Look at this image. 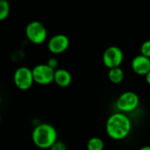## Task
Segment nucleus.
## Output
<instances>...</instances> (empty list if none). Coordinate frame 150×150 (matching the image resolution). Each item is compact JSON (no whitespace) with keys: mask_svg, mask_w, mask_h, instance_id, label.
Wrapping results in <instances>:
<instances>
[{"mask_svg":"<svg viewBox=\"0 0 150 150\" xmlns=\"http://www.w3.org/2000/svg\"><path fill=\"white\" fill-rule=\"evenodd\" d=\"M13 81L18 89L21 91L29 90L34 83L33 69L27 67L18 68L13 75Z\"/></svg>","mask_w":150,"mask_h":150,"instance_id":"20e7f679","label":"nucleus"},{"mask_svg":"<svg viewBox=\"0 0 150 150\" xmlns=\"http://www.w3.org/2000/svg\"><path fill=\"white\" fill-rule=\"evenodd\" d=\"M139 104L140 98L134 91H126L122 93L116 101L117 108L122 112H131L134 111Z\"/></svg>","mask_w":150,"mask_h":150,"instance_id":"39448f33","label":"nucleus"},{"mask_svg":"<svg viewBox=\"0 0 150 150\" xmlns=\"http://www.w3.org/2000/svg\"><path fill=\"white\" fill-rule=\"evenodd\" d=\"M50 150H67V147L65 145V143H63L62 142L57 141L51 148Z\"/></svg>","mask_w":150,"mask_h":150,"instance_id":"2eb2a0df","label":"nucleus"},{"mask_svg":"<svg viewBox=\"0 0 150 150\" xmlns=\"http://www.w3.org/2000/svg\"><path fill=\"white\" fill-rule=\"evenodd\" d=\"M54 82L62 88L69 87L72 82L71 74L64 69H57L54 72Z\"/></svg>","mask_w":150,"mask_h":150,"instance_id":"9d476101","label":"nucleus"},{"mask_svg":"<svg viewBox=\"0 0 150 150\" xmlns=\"http://www.w3.org/2000/svg\"><path fill=\"white\" fill-rule=\"evenodd\" d=\"M39 150H50V149H39Z\"/></svg>","mask_w":150,"mask_h":150,"instance_id":"6ab92c4d","label":"nucleus"},{"mask_svg":"<svg viewBox=\"0 0 150 150\" xmlns=\"http://www.w3.org/2000/svg\"><path fill=\"white\" fill-rule=\"evenodd\" d=\"M145 78H146V82L148 83V84L150 85V71L145 76Z\"/></svg>","mask_w":150,"mask_h":150,"instance_id":"f3484780","label":"nucleus"},{"mask_svg":"<svg viewBox=\"0 0 150 150\" xmlns=\"http://www.w3.org/2000/svg\"><path fill=\"white\" fill-rule=\"evenodd\" d=\"M124 77H125L124 71L122 70V69L120 67L109 69L108 78L112 83H115V84L120 83L124 80Z\"/></svg>","mask_w":150,"mask_h":150,"instance_id":"9b49d317","label":"nucleus"},{"mask_svg":"<svg viewBox=\"0 0 150 150\" xmlns=\"http://www.w3.org/2000/svg\"><path fill=\"white\" fill-rule=\"evenodd\" d=\"M141 54L150 58V40L144 41L141 46Z\"/></svg>","mask_w":150,"mask_h":150,"instance_id":"4468645a","label":"nucleus"},{"mask_svg":"<svg viewBox=\"0 0 150 150\" xmlns=\"http://www.w3.org/2000/svg\"><path fill=\"white\" fill-rule=\"evenodd\" d=\"M105 148L104 142L98 137H92L87 142L88 150H103Z\"/></svg>","mask_w":150,"mask_h":150,"instance_id":"f8f14e48","label":"nucleus"},{"mask_svg":"<svg viewBox=\"0 0 150 150\" xmlns=\"http://www.w3.org/2000/svg\"><path fill=\"white\" fill-rule=\"evenodd\" d=\"M55 70L47 63L38 64L33 69L34 82L40 85H47L54 82Z\"/></svg>","mask_w":150,"mask_h":150,"instance_id":"0eeeda50","label":"nucleus"},{"mask_svg":"<svg viewBox=\"0 0 150 150\" xmlns=\"http://www.w3.org/2000/svg\"><path fill=\"white\" fill-rule=\"evenodd\" d=\"M0 1H2V0H0Z\"/></svg>","mask_w":150,"mask_h":150,"instance_id":"aec40b11","label":"nucleus"},{"mask_svg":"<svg viewBox=\"0 0 150 150\" xmlns=\"http://www.w3.org/2000/svg\"><path fill=\"white\" fill-rule=\"evenodd\" d=\"M32 140L40 149H50L57 142V131L52 125L41 123L33 129Z\"/></svg>","mask_w":150,"mask_h":150,"instance_id":"f03ea898","label":"nucleus"},{"mask_svg":"<svg viewBox=\"0 0 150 150\" xmlns=\"http://www.w3.org/2000/svg\"><path fill=\"white\" fill-rule=\"evenodd\" d=\"M132 69L139 76H146L150 71V58L142 54L136 55L132 61Z\"/></svg>","mask_w":150,"mask_h":150,"instance_id":"1a4fd4ad","label":"nucleus"},{"mask_svg":"<svg viewBox=\"0 0 150 150\" xmlns=\"http://www.w3.org/2000/svg\"><path fill=\"white\" fill-rule=\"evenodd\" d=\"M25 33L28 40L35 45H40L44 43L47 38V32L45 25L37 20L28 23Z\"/></svg>","mask_w":150,"mask_h":150,"instance_id":"7ed1b4c3","label":"nucleus"},{"mask_svg":"<svg viewBox=\"0 0 150 150\" xmlns=\"http://www.w3.org/2000/svg\"><path fill=\"white\" fill-rule=\"evenodd\" d=\"M132 128L129 118L123 112L112 114L105 125L107 135L114 141H121L128 136Z\"/></svg>","mask_w":150,"mask_h":150,"instance_id":"f257e3e1","label":"nucleus"},{"mask_svg":"<svg viewBox=\"0 0 150 150\" xmlns=\"http://www.w3.org/2000/svg\"><path fill=\"white\" fill-rule=\"evenodd\" d=\"M69 39L65 34H55L47 42L48 50L54 54H60L65 52L69 47Z\"/></svg>","mask_w":150,"mask_h":150,"instance_id":"6e6552de","label":"nucleus"},{"mask_svg":"<svg viewBox=\"0 0 150 150\" xmlns=\"http://www.w3.org/2000/svg\"><path fill=\"white\" fill-rule=\"evenodd\" d=\"M10 13V4L7 0L0 1V20L3 21L9 16Z\"/></svg>","mask_w":150,"mask_h":150,"instance_id":"ddd939ff","label":"nucleus"},{"mask_svg":"<svg viewBox=\"0 0 150 150\" xmlns=\"http://www.w3.org/2000/svg\"><path fill=\"white\" fill-rule=\"evenodd\" d=\"M47 64L51 67L52 69H54V70H56L58 69V65H59V62H58V60L54 57H51L47 60Z\"/></svg>","mask_w":150,"mask_h":150,"instance_id":"dca6fc26","label":"nucleus"},{"mask_svg":"<svg viewBox=\"0 0 150 150\" xmlns=\"http://www.w3.org/2000/svg\"><path fill=\"white\" fill-rule=\"evenodd\" d=\"M139 150H150V146H144V147L141 148Z\"/></svg>","mask_w":150,"mask_h":150,"instance_id":"a211bd4d","label":"nucleus"},{"mask_svg":"<svg viewBox=\"0 0 150 150\" xmlns=\"http://www.w3.org/2000/svg\"><path fill=\"white\" fill-rule=\"evenodd\" d=\"M124 59V54L122 50L116 46H111L107 47L103 54V63L109 69L118 68L121 65Z\"/></svg>","mask_w":150,"mask_h":150,"instance_id":"423d86ee","label":"nucleus"}]
</instances>
